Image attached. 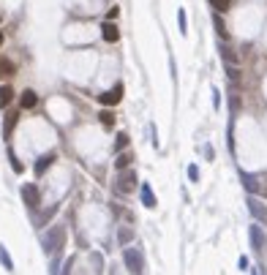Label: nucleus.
<instances>
[{
	"label": "nucleus",
	"instance_id": "nucleus-1",
	"mask_svg": "<svg viewBox=\"0 0 267 275\" xmlns=\"http://www.w3.org/2000/svg\"><path fill=\"white\" fill-rule=\"evenodd\" d=\"M41 245H44V254H60V251L66 248V226H60V224L49 226L44 240H41Z\"/></svg>",
	"mask_w": 267,
	"mask_h": 275
},
{
	"label": "nucleus",
	"instance_id": "nucleus-2",
	"mask_svg": "<svg viewBox=\"0 0 267 275\" xmlns=\"http://www.w3.org/2000/svg\"><path fill=\"white\" fill-rule=\"evenodd\" d=\"M123 262H126V270L131 275H142L144 273V256L139 248H126L123 251Z\"/></svg>",
	"mask_w": 267,
	"mask_h": 275
},
{
	"label": "nucleus",
	"instance_id": "nucleus-3",
	"mask_svg": "<svg viewBox=\"0 0 267 275\" xmlns=\"http://www.w3.org/2000/svg\"><path fill=\"white\" fill-rule=\"evenodd\" d=\"M22 202H25L30 210H36L38 204H41V191H38L36 183H25V185H22Z\"/></svg>",
	"mask_w": 267,
	"mask_h": 275
},
{
	"label": "nucleus",
	"instance_id": "nucleus-4",
	"mask_svg": "<svg viewBox=\"0 0 267 275\" xmlns=\"http://www.w3.org/2000/svg\"><path fill=\"white\" fill-rule=\"evenodd\" d=\"M134 185H136V172H134V169H120L118 191L120 194H129V191H134Z\"/></svg>",
	"mask_w": 267,
	"mask_h": 275
},
{
	"label": "nucleus",
	"instance_id": "nucleus-5",
	"mask_svg": "<svg viewBox=\"0 0 267 275\" xmlns=\"http://www.w3.org/2000/svg\"><path fill=\"white\" fill-rule=\"evenodd\" d=\"M120 98H123V85H115L112 90H104L101 96H98V101H101L104 107H115V104H120Z\"/></svg>",
	"mask_w": 267,
	"mask_h": 275
},
{
	"label": "nucleus",
	"instance_id": "nucleus-6",
	"mask_svg": "<svg viewBox=\"0 0 267 275\" xmlns=\"http://www.w3.org/2000/svg\"><path fill=\"white\" fill-rule=\"evenodd\" d=\"M248 210L257 221H267V204H262L257 196H248Z\"/></svg>",
	"mask_w": 267,
	"mask_h": 275
},
{
	"label": "nucleus",
	"instance_id": "nucleus-7",
	"mask_svg": "<svg viewBox=\"0 0 267 275\" xmlns=\"http://www.w3.org/2000/svg\"><path fill=\"white\" fill-rule=\"evenodd\" d=\"M55 158H57L55 153H46V155H38V158H36V166H33V172H36V174H38V177H41V174L46 172V169H49V166H52V163H55Z\"/></svg>",
	"mask_w": 267,
	"mask_h": 275
},
{
	"label": "nucleus",
	"instance_id": "nucleus-8",
	"mask_svg": "<svg viewBox=\"0 0 267 275\" xmlns=\"http://www.w3.org/2000/svg\"><path fill=\"white\" fill-rule=\"evenodd\" d=\"M101 36H104V41H109V44H115V41L120 38V30H118V25H115V22H104V25H101Z\"/></svg>",
	"mask_w": 267,
	"mask_h": 275
},
{
	"label": "nucleus",
	"instance_id": "nucleus-9",
	"mask_svg": "<svg viewBox=\"0 0 267 275\" xmlns=\"http://www.w3.org/2000/svg\"><path fill=\"white\" fill-rule=\"evenodd\" d=\"M251 245H254V251H262L265 248V229L259 224L251 226Z\"/></svg>",
	"mask_w": 267,
	"mask_h": 275
},
{
	"label": "nucleus",
	"instance_id": "nucleus-10",
	"mask_svg": "<svg viewBox=\"0 0 267 275\" xmlns=\"http://www.w3.org/2000/svg\"><path fill=\"white\" fill-rule=\"evenodd\" d=\"M240 180H243V185H246L248 194L257 196V191H259V180L254 177V174H248V172H240Z\"/></svg>",
	"mask_w": 267,
	"mask_h": 275
},
{
	"label": "nucleus",
	"instance_id": "nucleus-11",
	"mask_svg": "<svg viewBox=\"0 0 267 275\" xmlns=\"http://www.w3.org/2000/svg\"><path fill=\"white\" fill-rule=\"evenodd\" d=\"M36 104H38V96H36L33 90H25V93L19 96V107H22V109H33Z\"/></svg>",
	"mask_w": 267,
	"mask_h": 275
},
{
	"label": "nucleus",
	"instance_id": "nucleus-12",
	"mask_svg": "<svg viewBox=\"0 0 267 275\" xmlns=\"http://www.w3.org/2000/svg\"><path fill=\"white\" fill-rule=\"evenodd\" d=\"M11 101H14V87H8V85H0V109H5Z\"/></svg>",
	"mask_w": 267,
	"mask_h": 275
},
{
	"label": "nucleus",
	"instance_id": "nucleus-13",
	"mask_svg": "<svg viewBox=\"0 0 267 275\" xmlns=\"http://www.w3.org/2000/svg\"><path fill=\"white\" fill-rule=\"evenodd\" d=\"M139 196H142V204H144V207H155V196H153V188H150L147 183H142V191H139Z\"/></svg>",
	"mask_w": 267,
	"mask_h": 275
},
{
	"label": "nucleus",
	"instance_id": "nucleus-14",
	"mask_svg": "<svg viewBox=\"0 0 267 275\" xmlns=\"http://www.w3.org/2000/svg\"><path fill=\"white\" fill-rule=\"evenodd\" d=\"M126 147H129V134L120 131V134H118V139H115V153H123Z\"/></svg>",
	"mask_w": 267,
	"mask_h": 275
},
{
	"label": "nucleus",
	"instance_id": "nucleus-15",
	"mask_svg": "<svg viewBox=\"0 0 267 275\" xmlns=\"http://www.w3.org/2000/svg\"><path fill=\"white\" fill-rule=\"evenodd\" d=\"M177 25H180V33H188V14H185V8H177Z\"/></svg>",
	"mask_w": 267,
	"mask_h": 275
},
{
	"label": "nucleus",
	"instance_id": "nucleus-16",
	"mask_svg": "<svg viewBox=\"0 0 267 275\" xmlns=\"http://www.w3.org/2000/svg\"><path fill=\"white\" fill-rule=\"evenodd\" d=\"M0 265H3V267H5V270H8V273H14V262H11L8 251H5L3 245H0Z\"/></svg>",
	"mask_w": 267,
	"mask_h": 275
},
{
	"label": "nucleus",
	"instance_id": "nucleus-17",
	"mask_svg": "<svg viewBox=\"0 0 267 275\" xmlns=\"http://www.w3.org/2000/svg\"><path fill=\"white\" fill-rule=\"evenodd\" d=\"M14 71H16V66H14L11 60H5V57H3V60H0V77H11Z\"/></svg>",
	"mask_w": 267,
	"mask_h": 275
},
{
	"label": "nucleus",
	"instance_id": "nucleus-18",
	"mask_svg": "<svg viewBox=\"0 0 267 275\" xmlns=\"http://www.w3.org/2000/svg\"><path fill=\"white\" fill-rule=\"evenodd\" d=\"M131 161H134V155H131V153H120V155H118V161H115V166H118V169H129V166H131Z\"/></svg>",
	"mask_w": 267,
	"mask_h": 275
},
{
	"label": "nucleus",
	"instance_id": "nucleus-19",
	"mask_svg": "<svg viewBox=\"0 0 267 275\" xmlns=\"http://www.w3.org/2000/svg\"><path fill=\"white\" fill-rule=\"evenodd\" d=\"M8 161H11V169H14L16 174H22V172H25V166H22V161L16 158V153H14V150H8Z\"/></svg>",
	"mask_w": 267,
	"mask_h": 275
},
{
	"label": "nucleus",
	"instance_id": "nucleus-20",
	"mask_svg": "<svg viewBox=\"0 0 267 275\" xmlns=\"http://www.w3.org/2000/svg\"><path fill=\"white\" fill-rule=\"evenodd\" d=\"M131 240H134V232H131V229H126V226H123V229L118 232V243H120V245H129Z\"/></svg>",
	"mask_w": 267,
	"mask_h": 275
},
{
	"label": "nucleus",
	"instance_id": "nucleus-21",
	"mask_svg": "<svg viewBox=\"0 0 267 275\" xmlns=\"http://www.w3.org/2000/svg\"><path fill=\"white\" fill-rule=\"evenodd\" d=\"M207 3H210L213 8H216V11H221V14H224V11H229L232 0H207Z\"/></svg>",
	"mask_w": 267,
	"mask_h": 275
},
{
	"label": "nucleus",
	"instance_id": "nucleus-22",
	"mask_svg": "<svg viewBox=\"0 0 267 275\" xmlns=\"http://www.w3.org/2000/svg\"><path fill=\"white\" fill-rule=\"evenodd\" d=\"M98 118H101V126H115V115L112 112H101V115H98Z\"/></svg>",
	"mask_w": 267,
	"mask_h": 275
},
{
	"label": "nucleus",
	"instance_id": "nucleus-23",
	"mask_svg": "<svg viewBox=\"0 0 267 275\" xmlns=\"http://www.w3.org/2000/svg\"><path fill=\"white\" fill-rule=\"evenodd\" d=\"M49 275H60V254L52 259V265H49Z\"/></svg>",
	"mask_w": 267,
	"mask_h": 275
},
{
	"label": "nucleus",
	"instance_id": "nucleus-24",
	"mask_svg": "<svg viewBox=\"0 0 267 275\" xmlns=\"http://www.w3.org/2000/svg\"><path fill=\"white\" fill-rule=\"evenodd\" d=\"M216 30H218V36H221V38L229 36V33H226V25L221 22V16H218V14H216Z\"/></svg>",
	"mask_w": 267,
	"mask_h": 275
},
{
	"label": "nucleus",
	"instance_id": "nucleus-25",
	"mask_svg": "<svg viewBox=\"0 0 267 275\" xmlns=\"http://www.w3.org/2000/svg\"><path fill=\"white\" fill-rule=\"evenodd\" d=\"M14 126H16V115H8V120H5V137H11Z\"/></svg>",
	"mask_w": 267,
	"mask_h": 275
},
{
	"label": "nucleus",
	"instance_id": "nucleus-26",
	"mask_svg": "<svg viewBox=\"0 0 267 275\" xmlns=\"http://www.w3.org/2000/svg\"><path fill=\"white\" fill-rule=\"evenodd\" d=\"M188 180H191V183L199 180V166H196V163H191V166H188Z\"/></svg>",
	"mask_w": 267,
	"mask_h": 275
},
{
	"label": "nucleus",
	"instance_id": "nucleus-27",
	"mask_svg": "<svg viewBox=\"0 0 267 275\" xmlns=\"http://www.w3.org/2000/svg\"><path fill=\"white\" fill-rule=\"evenodd\" d=\"M213 109H221V90L213 87Z\"/></svg>",
	"mask_w": 267,
	"mask_h": 275
},
{
	"label": "nucleus",
	"instance_id": "nucleus-28",
	"mask_svg": "<svg viewBox=\"0 0 267 275\" xmlns=\"http://www.w3.org/2000/svg\"><path fill=\"white\" fill-rule=\"evenodd\" d=\"M118 14H120V8H118V5H112V8L107 11V22H115V16H118Z\"/></svg>",
	"mask_w": 267,
	"mask_h": 275
},
{
	"label": "nucleus",
	"instance_id": "nucleus-29",
	"mask_svg": "<svg viewBox=\"0 0 267 275\" xmlns=\"http://www.w3.org/2000/svg\"><path fill=\"white\" fill-rule=\"evenodd\" d=\"M248 265H251L248 256H240V259H237V267H240V270H248Z\"/></svg>",
	"mask_w": 267,
	"mask_h": 275
},
{
	"label": "nucleus",
	"instance_id": "nucleus-30",
	"mask_svg": "<svg viewBox=\"0 0 267 275\" xmlns=\"http://www.w3.org/2000/svg\"><path fill=\"white\" fill-rule=\"evenodd\" d=\"M229 77H232V79H237V77H240V71H237L235 66H229Z\"/></svg>",
	"mask_w": 267,
	"mask_h": 275
},
{
	"label": "nucleus",
	"instance_id": "nucleus-31",
	"mask_svg": "<svg viewBox=\"0 0 267 275\" xmlns=\"http://www.w3.org/2000/svg\"><path fill=\"white\" fill-rule=\"evenodd\" d=\"M0 46H3V30H0Z\"/></svg>",
	"mask_w": 267,
	"mask_h": 275
},
{
	"label": "nucleus",
	"instance_id": "nucleus-32",
	"mask_svg": "<svg viewBox=\"0 0 267 275\" xmlns=\"http://www.w3.org/2000/svg\"><path fill=\"white\" fill-rule=\"evenodd\" d=\"M109 275H118V273H115V267H112V273H109Z\"/></svg>",
	"mask_w": 267,
	"mask_h": 275
},
{
	"label": "nucleus",
	"instance_id": "nucleus-33",
	"mask_svg": "<svg viewBox=\"0 0 267 275\" xmlns=\"http://www.w3.org/2000/svg\"><path fill=\"white\" fill-rule=\"evenodd\" d=\"M0 19H3V16H0Z\"/></svg>",
	"mask_w": 267,
	"mask_h": 275
}]
</instances>
